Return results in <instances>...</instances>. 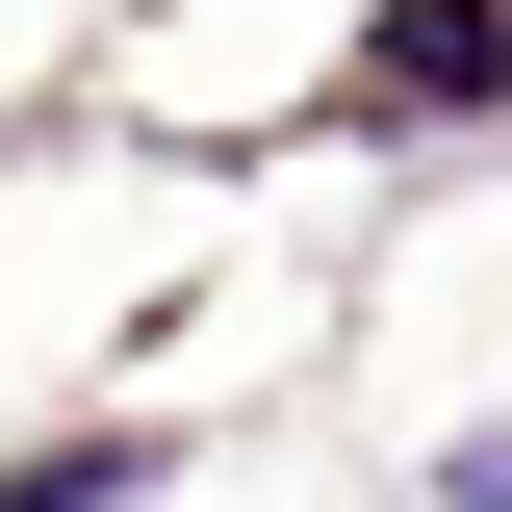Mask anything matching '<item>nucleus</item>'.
I'll list each match as a JSON object with an SVG mask.
<instances>
[{
	"mask_svg": "<svg viewBox=\"0 0 512 512\" xmlns=\"http://www.w3.org/2000/svg\"><path fill=\"white\" fill-rule=\"evenodd\" d=\"M359 103H512V0H384L359 26Z\"/></svg>",
	"mask_w": 512,
	"mask_h": 512,
	"instance_id": "1",
	"label": "nucleus"
},
{
	"mask_svg": "<svg viewBox=\"0 0 512 512\" xmlns=\"http://www.w3.org/2000/svg\"><path fill=\"white\" fill-rule=\"evenodd\" d=\"M154 487V436H52V461H0V512H128Z\"/></svg>",
	"mask_w": 512,
	"mask_h": 512,
	"instance_id": "2",
	"label": "nucleus"
}]
</instances>
